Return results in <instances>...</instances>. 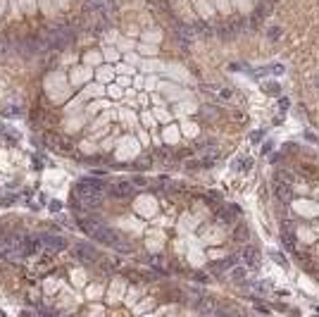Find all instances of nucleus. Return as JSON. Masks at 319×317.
Returning <instances> with one entry per match:
<instances>
[{
  "mask_svg": "<svg viewBox=\"0 0 319 317\" xmlns=\"http://www.w3.org/2000/svg\"><path fill=\"white\" fill-rule=\"evenodd\" d=\"M236 239L246 241V239H248V229H246V226H238V231H236Z\"/></svg>",
  "mask_w": 319,
  "mask_h": 317,
  "instance_id": "12",
  "label": "nucleus"
},
{
  "mask_svg": "<svg viewBox=\"0 0 319 317\" xmlns=\"http://www.w3.org/2000/svg\"><path fill=\"white\" fill-rule=\"evenodd\" d=\"M217 217H219V220H222L224 224H231V222H233L231 212H229V210H224V207H219V210H217Z\"/></svg>",
  "mask_w": 319,
  "mask_h": 317,
  "instance_id": "11",
  "label": "nucleus"
},
{
  "mask_svg": "<svg viewBox=\"0 0 319 317\" xmlns=\"http://www.w3.org/2000/svg\"><path fill=\"white\" fill-rule=\"evenodd\" d=\"M93 239H98V241H103V243H107V246H114L117 241H119V236L114 234L110 226H103V229H95L93 231Z\"/></svg>",
  "mask_w": 319,
  "mask_h": 317,
  "instance_id": "3",
  "label": "nucleus"
},
{
  "mask_svg": "<svg viewBox=\"0 0 319 317\" xmlns=\"http://www.w3.org/2000/svg\"><path fill=\"white\" fill-rule=\"evenodd\" d=\"M315 84H317V86H319V76H317V79H315Z\"/></svg>",
  "mask_w": 319,
  "mask_h": 317,
  "instance_id": "18",
  "label": "nucleus"
},
{
  "mask_svg": "<svg viewBox=\"0 0 319 317\" xmlns=\"http://www.w3.org/2000/svg\"><path fill=\"white\" fill-rule=\"evenodd\" d=\"M272 188H274L276 201H281V203H288L291 196H293V184H288L286 179H274Z\"/></svg>",
  "mask_w": 319,
  "mask_h": 317,
  "instance_id": "2",
  "label": "nucleus"
},
{
  "mask_svg": "<svg viewBox=\"0 0 319 317\" xmlns=\"http://www.w3.org/2000/svg\"><path fill=\"white\" fill-rule=\"evenodd\" d=\"M138 167H141V169H148V167H150V158H148V155L138 158Z\"/></svg>",
  "mask_w": 319,
  "mask_h": 317,
  "instance_id": "14",
  "label": "nucleus"
},
{
  "mask_svg": "<svg viewBox=\"0 0 319 317\" xmlns=\"http://www.w3.org/2000/svg\"><path fill=\"white\" fill-rule=\"evenodd\" d=\"M241 258H243L246 265H250V267H257V265H260V253L252 248V246H246L243 253H241Z\"/></svg>",
  "mask_w": 319,
  "mask_h": 317,
  "instance_id": "7",
  "label": "nucleus"
},
{
  "mask_svg": "<svg viewBox=\"0 0 319 317\" xmlns=\"http://www.w3.org/2000/svg\"><path fill=\"white\" fill-rule=\"evenodd\" d=\"M41 241L46 243L48 248H53V250H62V248H67V241H65V236H55V234H46V236H43Z\"/></svg>",
  "mask_w": 319,
  "mask_h": 317,
  "instance_id": "6",
  "label": "nucleus"
},
{
  "mask_svg": "<svg viewBox=\"0 0 319 317\" xmlns=\"http://www.w3.org/2000/svg\"><path fill=\"white\" fill-rule=\"evenodd\" d=\"M265 91H267V93H274V95H279V86H276V84H265Z\"/></svg>",
  "mask_w": 319,
  "mask_h": 317,
  "instance_id": "16",
  "label": "nucleus"
},
{
  "mask_svg": "<svg viewBox=\"0 0 319 317\" xmlns=\"http://www.w3.org/2000/svg\"><path fill=\"white\" fill-rule=\"evenodd\" d=\"M195 308H198V313H214V310H217L210 298H198V300H195Z\"/></svg>",
  "mask_w": 319,
  "mask_h": 317,
  "instance_id": "8",
  "label": "nucleus"
},
{
  "mask_svg": "<svg viewBox=\"0 0 319 317\" xmlns=\"http://www.w3.org/2000/svg\"><path fill=\"white\" fill-rule=\"evenodd\" d=\"M198 34H200L198 29H191V26H186V24H181V26L177 29V36H179V41H181L186 48H188V45L198 38Z\"/></svg>",
  "mask_w": 319,
  "mask_h": 317,
  "instance_id": "4",
  "label": "nucleus"
},
{
  "mask_svg": "<svg viewBox=\"0 0 319 317\" xmlns=\"http://www.w3.org/2000/svg\"><path fill=\"white\" fill-rule=\"evenodd\" d=\"M267 17H269V7H267V5H260V7L255 10V15H252V24L257 26V24L262 22V19H267Z\"/></svg>",
  "mask_w": 319,
  "mask_h": 317,
  "instance_id": "9",
  "label": "nucleus"
},
{
  "mask_svg": "<svg viewBox=\"0 0 319 317\" xmlns=\"http://www.w3.org/2000/svg\"><path fill=\"white\" fill-rule=\"evenodd\" d=\"M141 50H143V53H145V55H155V48H150V45H143V48H141Z\"/></svg>",
  "mask_w": 319,
  "mask_h": 317,
  "instance_id": "17",
  "label": "nucleus"
},
{
  "mask_svg": "<svg viewBox=\"0 0 319 317\" xmlns=\"http://www.w3.org/2000/svg\"><path fill=\"white\" fill-rule=\"evenodd\" d=\"M105 191V184L100 179H81L76 184V196H100Z\"/></svg>",
  "mask_w": 319,
  "mask_h": 317,
  "instance_id": "1",
  "label": "nucleus"
},
{
  "mask_svg": "<svg viewBox=\"0 0 319 317\" xmlns=\"http://www.w3.org/2000/svg\"><path fill=\"white\" fill-rule=\"evenodd\" d=\"M112 193L117 198H129V196H134V184L131 181H117L112 186Z\"/></svg>",
  "mask_w": 319,
  "mask_h": 317,
  "instance_id": "5",
  "label": "nucleus"
},
{
  "mask_svg": "<svg viewBox=\"0 0 319 317\" xmlns=\"http://www.w3.org/2000/svg\"><path fill=\"white\" fill-rule=\"evenodd\" d=\"M267 36H269L272 41H276V38L281 36V29H279V26H274V29H269V31H267Z\"/></svg>",
  "mask_w": 319,
  "mask_h": 317,
  "instance_id": "13",
  "label": "nucleus"
},
{
  "mask_svg": "<svg viewBox=\"0 0 319 317\" xmlns=\"http://www.w3.org/2000/svg\"><path fill=\"white\" fill-rule=\"evenodd\" d=\"M76 255H79V258H86V260H93V258H95V250H93L91 246H79V248H76Z\"/></svg>",
  "mask_w": 319,
  "mask_h": 317,
  "instance_id": "10",
  "label": "nucleus"
},
{
  "mask_svg": "<svg viewBox=\"0 0 319 317\" xmlns=\"http://www.w3.org/2000/svg\"><path fill=\"white\" fill-rule=\"evenodd\" d=\"M243 274H246V272L241 270V267H238V270H231V277H233V281H241V279H243Z\"/></svg>",
  "mask_w": 319,
  "mask_h": 317,
  "instance_id": "15",
  "label": "nucleus"
}]
</instances>
